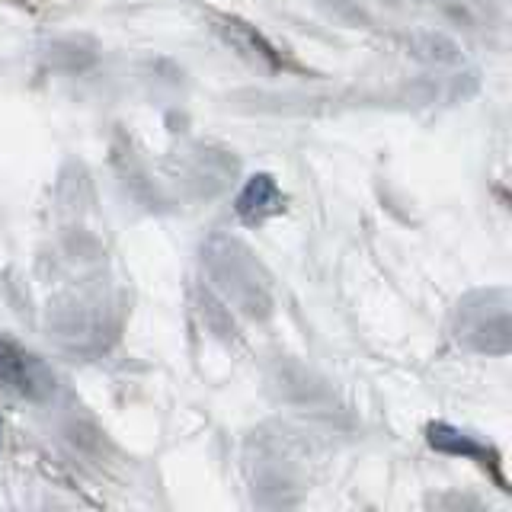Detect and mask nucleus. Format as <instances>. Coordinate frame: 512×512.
I'll list each match as a JSON object with an SVG mask.
<instances>
[{
	"label": "nucleus",
	"mask_w": 512,
	"mask_h": 512,
	"mask_svg": "<svg viewBox=\"0 0 512 512\" xmlns=\"http://www.w3.org/2000/svg\"><path fill=\"white\" fill-rule=\"evenodd\" d=\"M458 343L480 356H506L512 349V295L509 288H477L455 308Z\"/></svg>",
	"instance_id": "2"
},
{
	"label": "nucleus",
	"mask_w": 512,
	"mask_h": 512,
	"mask_svg": "<svg viewBox=\"0 0 512 512\" xmlns=\"http://www.w3.org/2000/svg\"><path fill=\"white\" fill-rule=\"evenodd\" d=\"M282 212H285V192L276 176L266 170L250 173L234 196V215L244 224H250V228H256V224H263Z\"/></svg>",
	"instance_id": "8"
},
{
	"label": "nucleus",
	"mask_w": 512,
	"mask_h": 512,
	"mask_svg": "<svg viewBox=\"0 0 512 512\" xmlns=\"http://www.w3.org/2000/svg\"><path fill=\"white\" fill-rule=\"evenodd\" d=\"M407 52L416 61L429 64V68H458L464 61L461 45L452 36H445V32H436V29H423V32L407 36Z\"/></svg>",
	"instance_id": "9"
},
{
	"label": "nucleus",
	"mask_w": 512,
	"mask_h": 512,
	"mask_svg": "<svg viewBox=\"0 0 512 512\" xmlns=\"http://www.w3.org/2000/svg\"><path fill=\"white\" fill-rule=\"evenodd\" d=\"M234 151L215 148V144H189V148L180 154V170H183V183L196 192V196L212 199L218 192L234 183L237 173V157H231Z\"/></svg>",
	"instance_id": "6"
},
{
	"label": "nucleus",
	"mask_w": 512,
	"mask_h": 512,
	"mask_svg": "<svg viewBox=\"0 0 512 512\" xmlns=\"http://www.w3.org/2000/svg\"><path fill=\"white\" fill-rule=\"evenodd\" d=\"M215 32L224 39V45H228L231 52H237L244 61H250L253 68H260L266 74L288 71V61L279 52V45L272 42L263 29H256L247 20H240V16L215 13Z\"/></svg>",
	"instance_id": "5"
},
{
	"label": "nucleus",
	"mask_w": 512,
	"mask_h": 512,
	"mask_svg": "<svg viewBox=\"0 0 512 512\" xmlns=\"http://www.w3.org/2000/svg\"><path fill=\"white\" fill-rule=\"evenodd\" d=\"M317 4L340 23H365V10L359 0H317Z\"/></svg>",
	"instance_id": "10"
},
{
	"label": "nucleus",
	"mask_w": 512,
	"mask_h": 512,
	"mask_svg": "<svg viewBox=\"0 0 512 512\" xmlns=\"http://www.w3.org/2000/svg\"><path fill=\"white\" fill-rule=\"evenodd\" d=\"M199 256L205 285L234 314L256 320V324L276 314V292H272L269 269L244 240L234 234H208L202 240Z\"/></svg>",
	"instance_id": "1"
},
{
	"label": "nucleus",
	"mask_w": 512,
	"mask_h": 512,
	"mask_svg": "<svg viewBox=\"0 0 512 512\" xmlns=\"http://www.w3.org/2000/svg\"><path fill=\"white\" fill-rule=\"evenodd\" d=\"M426 442L432 452H439V455H452V458H464V461H474L480 471H487L496 484H500L503 490L506 487V474H503V458L500 452L484 442V439H477L474 432L468 429H461V426H452V423H445V420H432L426 423Z\"/></svg>",
	"instance_id": "4"
},
{
	"label": "nucleus",
	"mask_w": 512,
	"mask_h": 512,
	"mask_svg": "<svg viewBox=\"0 0 512 512\" xmlns=\"http://www.w3.org/2000/svg\"><path fill=\"white\" fill-rule=\"evenodd\" d=\"M272 388L279 391L285 404L311 410V413H336V397L327 388V381H320L311 368L295 365V362H279V368L272 372Z\"/></svg>",
	"instance_id": "7"
},
{
	"label": "nucleus",
	"mask_w": 512,
	"mask_h": 512,
	"mask_svg": "<svg viewBox=\"0 0 512 512\" xmlns=\"http://www.w3.org/2000/svg\"><path fill=\"white\" fill-rule=\"evenodd\" d=\"M55 388H58L55 372L36 352L0 336V391L29 400V404H42V400L55 394Z\"/></svg>",
	"instance_id": "3"
}]
</instances>
